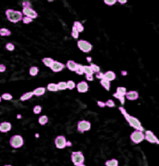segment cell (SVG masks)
<instances>
[{
    "label": "cell",
    "mask_w": 159,
    "mask_h": 166,
    "mask_svg": "<svg viewBox=\"0 0 159 166\" xmlns=\"http://www.w3.org/2000/svg\"><path fill=\"white\" fill-rule=\"evenodd\" d=\"M119 110L120 112L122 113V115L125 117V119L126 121L128 123V124L130 125L131 127H133L135 130H139V131H141V132H143V127L141 126V123L137 119V118H135L133 116H131L130 114H128L127 110H125V108H123V107H119Z\"/></svg>",
    "instance_id": "6da1fadb"
},
{
    "label": "cell",
    "mask_w": 159,
    "mask_h": 166,
    "mask_svg": "<svg viewBox=\"0 0 159 166\" xmlns=\"http://www.w3.org/2000/svg\"><path fill=\"white\" fill-rule=\"evenodd\" d=\"M6 17H7V19L9 21L13 23H17L22 20V13L21 11L9 9L6 10Z\"/></svg>",
    "instance_id": "7a4b0ae2"
},
{
    "label": "cell",
    "mask_w": 159,
    "mask_h": 166,
    "mask_svg": "<svg viewBox=\"0 0 159 166\" xmlns=\"http://www.w3.org/2000/svg\"><path fill=\"white\" fill-rule=\"evenodd\" d=\"M9 144L10 146L13 147V149H19L23 146V138L21 135H14L10 138L9 140Z\"/></svg>",
    "instance_id": "3957f363"
},
{
    "label": "cell",
    "mask_w": 159,
    "mask_h": 166,
    "mask_svg": "<svg viewBox=\"0 0 159 166\" xmlns=\"http://www.w3.org/2000/svg\"><path fill=\"white\" fill-rule=\"evenodd\" d=\"M130 139L134 144H140L144 140V134L139 130H135L130 135Z\"/></svg>",
    "instance_id": "277c9868"
},
{
    "label": "cell",
    "mask_w": 159,
    "mask_h": 166,
    "mask_svg": "<svg viewBox=\"0 0 159 166\" xmlns=\"http://www.w3.org/2000/svg\"><path fill=\"white\" fill-rule=\"evenodd\" d=\"M71 159H72V162L74 165L79 164V163H84L85 162V157L83 155V153L81 151H74L72 152V155H71Z\"/></svg>",
    "instance_id": "5b68a950"
},
{
    "label": "cell",
    "mask_w": 159,
    "mask_h": 166,
    "mask_svg": "<svg viewBox=\"0 0 159 166\" xmlns=\"http://www.w3.org/2000/svg\"><path fill=\"white\" fill-rule=\"evenodd\" d=\"M77 46H78V48L82 51V52H84V53H88V52H90L92 50V45L90 43V42H87V41L86 40H79L78 42H77Z\"/></svg>",
    "instance_id": "8992f818"
},
{
    "label": "cell",
    "mask_w": 159,
    "mask_h": 166,
    "mask_svg": "<svg viewBox=\"0 0 159 166\" xmlns=\"http://www.w3.org/2000/svg\"><path fill=\"white\" fill-rule=\"evenodd\" d=\"M90 127H91L90 123L88 121H87V120L79 121L78 123H77V130L80 133H84V132H87V131H90Z\"/></svg>",
    "instance_id": "52a82bcc"
},
{
    "label": "cell",
    "mask_w": 159,
    "mask_h": 166,
    "mask_svg": "<svg viewBox=\"0 0 159 166\" xmlns=\"http://www.w3.org/2000/svg\"><path fill=\"white\" fill-rule=\"evenodd\" d=\"M144 139L147 140L150 143H155V144H159V141L157 139V138L155 135V134L153 133L150 130H146L144 133Z\"/></svg>",
    "instance_id": "ba28073f"
},
{
    "label": "cell",
    "mask_w": 159,
    "mask_h": 166,
    "mask_svg": "<svg viewBox=\"0 0 159 166\" xmlns=\"http://www.w3.org/2000/svg\"><path fill=\"white\" fill-rule=\"evenodd\" d=\"M66 138L65 136L63 135H58L55 138V146L57 149L59 150H62L66 147Z\"/></svg>",
    "instance_id": "9c48e42d"
},
{
    "label": "cell",
    "mask_w": 159,
    "mask_h": 166,
    "mask_svg": "<svg viewBox=\"0 0 159 166\" xmlns=\"http://www.w3.org/2000/svg\"><path fill=\"white\" fill-rule=\"evenodd\" d=\"M23 15L25 17H28V18H31L32 20L35 19V18H37L38 14L37 11H34L31 7H26V8H23L22 9V12H21Z\"/></svg>",
    "instance_id": "30bf717a"
},
{
    "label": "cell",
    "mask_w": 159,
    "mask_h": 166,
    "mask_svg": "<svg viewBox=\"0 0 159 166\" xmlns=\"http://www.w3.org/2000/svg\"><path fill=\"white\" fill-rule=\"evenodd\" d=\"M51 69L52 72L54 73H59V72H62V71L65 68V65L62 64V62L60 61H54L53 63L51 64V66L49 67Z\"/></svg>",
    "instance_id": "8fae6325"
},
{
    "label": "cell",
    "mask_w": 159,
    "mask_h": 166,
    "mask_svg": "<svg viewBox=\"0 0 159 166\" xmlns=\"http://www.w3.org/2000/svg\"><path fill=\"white\" fill-rule=\"evenodd\" d=\"M75 87L77 88V91L79 93H86L88 90V85H87V83L85 82V81L79 82L78 84L75 85Z\"/></svg>",
    "instance_id": "7c38bea8"
},
{
    "label": "cell",
    "mask_w": 159,
    "mask_h": 166,
    "mask_svg": "<svg viewBox=\"0 0 159 166\" xmlns=\"http://www.w3.org/2000/svg\"><path fill=\"white\" fill-rule=\"evenodd\" d=\"M11 127H12V125L9 122L0 123V132L1 133H8L11 130Z\"/></svg>",
    "instance_id": "4fadbf2b"
},
{
    "label": "cell",
    "mask_w": 159,
    "mask_h": 166,
    "mask_svg": "<svg viewBox=\"0 0 159 166\" xmlns=\"http://www.w3.org/2000/svg\"><path fill=\"white\" fill-rule=\"evenodd\" d=\"M125 97L128 99V100H131V101H133V100H136L139 98V93L137 91H128L126 93Z\"/></svg>",
    "instance_id": "5bb4252c"
},
{
    "label": "cell",
    "mask_w": 159,
    "mask_h": 166,
    "mask_svg": "<svg viewBox=\"0 0 159 166\" xmlns=\"http://www.w3.org/2000/svg\"><path fill=\"white\" fill-rule=\"evenodd\" d=\"M103 77H104V79H106L107 81L111 82V81H114L115 79V73L114 72H112V71H108V72H106L103 73Z\"/></svg>",
    "instance_id": "9a60e30c"
},
{
    "label": "cell",
    "mask_w": 159,
    "mask_h": 166,
    "mask_svg": "<svg viewBox=\"0 0 159 166\" xmlns=\"http://www.w3.org/2000/svg\"><path fill=\"white\" fill-rule=\"evenodd\" d=\"M72 29H74V30H75L76 32L79 33H82L84 31V26L80 21H74Z\"/></svg>",
    "instance_id": "2e32d148"
},
{
    "label": "cell",
    "mask_w": 159,
    "mask_h": 166,
    "mask_svg": "<svg viewBox=\"0 0 159 166\" xmlns=\"http://www.w3.org/2000/svg\"><path fill=\"white\" fill-rule=\"evenodd\" d=\"M77 65L78 64L74 61H68L66 63V67L71 71V72H75L76 68H77Z\"/></svg>",
    "instance_id": "e0dca14e"
},
{
    "label": "cell",
    "mask_w": 159,
    "mask_h": 166,
    "mask_svg": "<svg viewBox=\"0 0 159 166\" xmlns=\"http://www.w3.org/2000/svg\"><path fill=\"white\" fill-rule=\"evenodd\" d=\"M45 93H46V88L45 87H37L33 91V95L34 96H37V97L43 96Z\"/></svg>",
    "instance_id": "ac0fdd59"
},
{
    "label": "cell",
    "mask_w": 159,
    "mask_h": 166,
    "mask_svg": "<svg viewBox=\"0 0 159 166\" xmlns=\"http://www.w3.org/2000/svg\"><path fill=\"white\" fill-rule=\"evenodd\" d=\"M101 85H102V87L104 88V89H106L107 91H109L110 90V88H111V84H110V82L109 81H107L106 79H102L101 80Z\"/></svg>",
    "instance_id": "d6986e66"
},
{
    "label": "cell",
    "mask_w": 159,
    "mask_h": 166,
    "mask_svg": "<svg viewBox=\"0 0 159 166\" xmlns=\"http://www.w3.org/2000/svg\"><path fill=\"white\" fill-rule=\"evenodd\" d=\"M106 166H118V161L116 159H111L108 160L107 162H105Z\"/></svg>",
    "instance_id": "ffe728a7"
},
{
    "label": "cell",
    "mask_w": 159,
    "mask_h": 166,
    "mask_svg": "<svg viewBox=\"0 0 159 166\" xmlns=\"http://www.w3.org/2000/svg\"><path fill=\"white\" fill-rule=\"evenodd\" d=\"M127 89H126V87H122V86H119V87H117L116 88V94H118L119 96H122V97H125V95L127 93Z\"/></svg>",
    "instance_id": "44dd1931"
},
{
    "label": "cell",
    "mask_w": 159,
    "mask_h": 166,
    "mask_svg": "<svg viewBox=\"0 0 159 166\" xmlns=\"http://www.w3.org/2000/svg\"><path fill=\"white\" fill-rule=\"evenodd\" d=\"M33 96H34L33 92H26V93H24V94H23L22 96L21 97V101H25V100L30 99Z\"/></svg>",
    "instance_id": "7402d4cb"
},
{
    "label": "cell",
    "mask_w": 159,
    "mask_h": 166,
    "mask_svg": "<svg viewBox=\"0 0 159 166\" xmlns=\"http://www.w3.org/2000/svg\"><path fill=\"white\" fill-rule=\"evenodd\" d=\"M53 61H53L51 58H44L43 60H42V62L44 63L45 66L46 67H49V68L51 66V64L53 63Z\"/></svg>",
    "instance_id": "603a6c76"
},
{
    "label": "cell",
    "mask_w": 159,
    "mask_h": 166,
    "mask_svg": "<svg viewBox=\"0 0 159 166\" xmlns=\"http://www.w3.org/2000/svg\"><path fill=\"white\" fill-rule=\"evenodd\" d=\"M49 122V118L47 115H42V116H40L39 117V119H38V123L39 124H41V125H45V124Z\"/></svg>",
    "instance_id": "cb8c5ba5"
},
{
    "label": "cell",
    "mask_w": 159,
    "mask_h": 166,
    "mask_svg": "<svg viewBox=\"0 0 159 166\" xmlns=\"http://www.w3.org/2000/svg\"><path fill=\"white\" fill-rule=\"evenodd\" d=\"M47 88H48V90L50 91V92H56V91H58L57 84H54V83H50V84H49L48 86H47Z\"/></svg>",
    "instance_id": "d4e9b609"
},
{
    "label": "cell",
    "mask_w": 159,
    "mask_h": 166,
    "mask_svg": "<svg viewBox=\"0 0 159 166\" xmlns=\"http://www.w3.org/2000/svg\"><path fill=\"white\" fill-rule=\"evenodd\" d=\"M38 72H39V69L37 66H33L29 70V73H30L31 76H37L38 74Z\"/></svg>",
    "instance_id": "484cf974"
},
{
    "label": "cell",
    "mask_w": 159,
    "mask_h": 166,
    "mask_svg": "<svg viewBox=\"0 0 159 166\" xmlns=\"http://www.w3.org/2000/svg\"><path fill=\"white\" fill-rule=\"evenodd\" d=\"M11 34V32L7 28H1L0 29V35L1 36H9Z\"/></svg>",
    "instance_id": "4316f807"
},
{
    "label": "cell",
    "mask_w": 159,
    "mask_h": 166,
    "mask_svg": "<svg viewBox=\"0 0 159 166\" xmlns=\"http://www.w3.org/2000/svg\"><path fill=\"white\" fill-rule=\"evenodd\" d=\"M57 86H58V90H65L67 89V85H66V82H59L57 84Z\"/></svg>",
    "instance_id": "83f0119b"
},
{
    "label": "cell",
    "mask_w": 159,
    "mask_h": 166,
    "mask_svg": "<svg viewBox=\"0 0 159 166\" xmlns=\"http://www.w3.org/2000/svg\"><path fill=\"white\" fill-rule=\"evenodd\" d=\"M90 69H91V71H92L93 73H99V72H101V71H100V67L98 66V65L94 64V63H91V64L90 65Z\"/></svg>",
    "instance_id": "f1b7e54d"
},
{
    "label": "cell",
    "mask_w": 159,
    "mask_h": 166,
    "mask_svg": "<svg viewBox=\"0 0 159 166\" xmlns=\"http://www.w3.org/2000/svg\"><path fill=\"white\" fill-rule=\"evenodd\" d=\"M66 85H67V89L73 90L74 88H75L76 84L74 81H68V82H66Z\"/></svg>",
    "instance_id": "f546056e"
},
{
    "label": "cell",
    "mask_w": 159,
    "mask_h": 166,
    "mask_svg": "<svg viewBox=\"0 0 159 166\" xmlns=\"http://www.w3.org/2000/svg\"><path fill=\"white\" fill-rule=\"evenodd\" d=\"M83 72H84V73L86 75H87V74H93L90 67L87 66V65H85V66H83Z\"/></svg>",
    "instance_id": "4dcf8cb0"
},
{
    "label": "cell",
    "mask_w": 159,
    "mask_h": 166,
    "mask_svg": "<svg viewBox=\"0 0 159 166\" xmlns=\"http://www.w3.org/2000/svg\"><path fill=\"white\" fill-rule=\"evenodd\" d=\"M114 97H115V98H118V99H119V101H120V103H121L122 105L125 104V97L119 96V95H118V94H116V93L114 94Z\"/></svg>",
    "instance_id": "1f68e13d"
},
{
    "label": "cell",
    "mask_w": 159,
    "mask_h": 166,
    "mask_svg": "<svg viewBox=\"0 0 159 166\" xmlns=\"http://www.w3.org/2000/svg\"><path fill=\"white\" fill-rule=\"evenodd\" d=\"M4 99V100H11L12 99V95H10L9 93H5L1 96V99Z\"/></svg>",
    "instance_id": "d6a6232c"
},
{
    "label": "cell",
    "mask_w": 159,
    "mask_h": 166,
    "mask_svg": "<svg viewBox=\"0 0 159 166\" xmlns=\"http://www.w3.org/2000/svg\"><path fill=\"white\" fill-rule=\"evenodd\" d=\"M75 73H77L78 75L84 74V72H83V66H82V65H80V64H78V65H77V68H76Z\"/></svg>",
    "instance_id": "836d02e7"
},
{
    "label": "cell",
    "mask_w": 159,
    "mask_h": 166,
    "mask_svg": "<svg viewBox=\"0 0 159 166\" xmlns=\"http://www.w3.org/2000/svg\"><path fill=\"white\" fill-rule=\"evenodd\" d=\"M6 49L8 51H13L15 49V46L12 43H7L6 44Z\"/></svg>",
    "instance_id": "e575fe53"
},
{
    "label": "cell",
    "mask_w": 159,
    "mask_h": 166,
    "mask_svg": "<svg viewBox=\"0 0 159 166\" xmlns=\"http://www.w3.org/2000/svg\"><path fill=\"white\" fill-rule=\"evenodd\" d=\"M41 111H42V107L39 106V105L34 106V114H40Z\"/></svg>",
    "instance_id": "d590c367"
},
{
    "label": "cell",
    "mask_w": 159,
    "mask_h": 166,
    "mask_svg": "<svg viewBox=\"0 0 159 166\" xmlns=\"http://www.w3.org/2000/svg\"><path fill=\"white\" fill-rule=\"evenodd\" d=\"M105 103V106H107L109 107V108H113V107H115V102H114V100H112V99H108L107 101L104 102Z\"/></svg>",
    "instance_id": "8d00e7d4"
},
{
    "label": "cell",
    "mask_w": 159,
    "mask_h": 166,
    "mask_svg": "<svg viewBox=\"0 0 159 166\" xmlns=\"http://www.w3.org/2000/svg\"><path fill=\"white\" fill-rule=\"evenodd\" d=\"M22 21H23V23H24V24H29V23H31L32 21H33V20L31 19V18H28V17H22V20H21Z\"/></svg>",
    "instance_id": "74e56055"
},
{
    "label": "cell",
    "mask_w": 159,
    "mask_h": 166,
    "mask_svg": "<svg viewBox=\"0 0 159 166\" xmlns=\"http://www.w3.org/2000/svg\"><path fill=\"white\" fill-rule=\"evenodd\" d=\"M71 35H72V37L74 38V39H77L79 37V33L75 30H74V29H72V33H71Z\"/></svg>",
    "instance_id": "f35d334b"
},
{
    "label": "cell",
    "mask_w": 159,
    "mask_h": 166,
    "mask_svg": "<svg viewBox=\"0 0 159 166\" xmlns=\"http://www.w3.org/2000/svg\"><path fill=\"white\" fill-rule=\"evenodd\" d=\"M104 3L108 6H113L116 3V0H104Z\"/></svg>",
    "instance_id": "ab89813d"
},
{
    "label": "cell",
    "mask_w": 159,
    "mask_h": 166,
    "mask_svg": "<svg viewBox=\"0 0 159 166\" xmlns=\"http://www.w3.org/2000/svg\"><path fill=\"white\" fill-rule=\"evenodd\" d=\"M96 78H98L99 80H102V79H103L104 77H103V73H102V72H99V73H96Z\"/></svg>",
    "instance_id": "60d3db41"
},
{
    "label": "cell",
    "mask_w": 159,
    "mask_h": 166,
    "mask_svg": "<svg viewBox=\"0 0 159 166\" xmlns=\"http://www.w3.org/2000/svg\"><path fill=\"white\" fill-rule=\"evenodd\" d=\"M22 7L23 8H26V7H31V4L29 1H24L22 3Z\"/></svg>",
    "instance_id": "b9f144b4"
},
{
    "label": "cell",
    "mask_w": 159,
    "mask_h": 166,
    "mask_svg": "<svg viewBox=\"0 0 159 166\" xmlns=\"http://www.w3.org/2000/svg\"><path fill=\"white\" fill-rule=\"evenodd\" d=\"M6 71V66L4 64H0V73H4Z\"/></svg>",
    "instance_id": "7bdbcfd3"
},
{
    "label": "cell",
    "mask_w": 159,
    "mask_h": 166,
    "mask_svg": "<svg viewBox=\"0 0 159 166\" xmlns=\"http://www.w3.org/2000/svg\"><path fill=\"white\" fill-rule=\"evenodd\" d=\"M87 81H92L93 80V74H87Z\"/></svg>",
    "instance_id": "ee69618b"
},
{
    "label": "cell",
    "mask_w": 159,
    "mask_h": 166,
    "mask_svg": "<svg viewBox=\"0 0 159 166\" xmlns=\"http://www.w3.org/2000/svg\"><path fill=\"white\" fill-rule=\"evenodd\" d=\"M97 104H98L99 107H101V108H104V107H105V103H104V102H102V101H98Z\"/></svg>",
    "instance_id": "f6af8a7d"
},
{
    "label": "cell",
    "mask_w": 159,
    "mask_h": 166,
    "mask_svg": "<svg viewBox=\"0 0 159 166\" xmlns=\"http://www.w3.org/2000/svg\"><path fill=\"white\" fill-rule=\"evenodd\" d=\"M118 2L120 3V4H122V5H124V4H126L127 1V0H118Z\"/></svg>",
    "instance_id": "bcb514c9"
},
{
    "label": "cell",
    "mask_w": 159,
    "mask_h": 166,
    "mask_svg": "<svg viewBox=\"0 0 159 166\" xmlns=\"http://www.w3.org/2000/svg\"><path fill=\"white\" fill-rule=\"evenodd\" d=\"M71 146H72V143H71L70 141H67L66 142V147H71Z\"/></svg>",
    "instance_id": "7dc6e473"
},
{
    "label": "cell",
    "mask_w": 159,
    "mask_h": 166,
    "mask_svg": "<svg viewBox=\"0 0 159 166\" xmlns=\"http://www.w3.org/2000/svg\"><path fill=\"white\" fill-rule=\"evenodd\" d=\"M75 166H86L84 163H79V164H76Z\"/></svg>",
    "instance_id": "c3c4849f"
},
{
    "label": "cell",
    "mask_w": 159,
    "mask_h": 166,
    "mask_svg": "<svg viewBox=\"0 0 159 166\" xmlns=\"http://www.w3.org/2000/svg\"><path fill=\"white\" fill-rule=\"evenodd\" d=\"M5 166H12V165H9V164H6Z\"/></svg>",
    "instance_id": "681fc988"
},
{
    "label": "cell",
    "mask_w": 159,
    "mask_h": 166,
    "mask_svg": "<svg viewBox=\"0 0 159 166\" xmlns=\"http://www.w3.org/2000/svg\"><path fill=\"white\" fill-rule=\"evenodd\" d=\"M0 102H1V97H0Z\"/></svg>",
    "instance_id": "f907efd6"
}]
</instances>
